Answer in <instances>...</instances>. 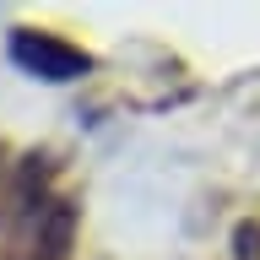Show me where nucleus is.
<instances>
[{"label": "nucleus", "instance_id": "1", "mask_svg": "<svg viewBox=\"0 0 260 260\" xmlns=\"http://www.w3.org/2000/svg\"><path fill=\"white\" fill-rule=\"evenodd\" d=\"M6 260H65L76 244L81 206L60 190L54 157H22L6 184Z\"/></svg>", "mask_w": 260, "mask_h": 260}, {"label": "nucleus", "instance_id": "2", "mask_svg": "<svg viewBox=\"0 0 260 260\" xmlns=\"http://www.w3.org/2000/svg\"><path fill=\"white\" fill-rule=\"evenodd\" d=\"M11 54L27 65V71H38L44 81H71V76H81V71L92 65L76 44H65L54 32H27V27L11 38Z\"/></svg>", "mask_w": 260, "mask_h": 260}, {"label": "nucleus", "instance_id": "3", "mask_svg": "<svg viewBox=\"0 0 260 260\" xmlns=\"http://www.w3.org/2000/svg\"><path fill=\"white\" fill-rule=\"evenodd\" d=\"M233 260H260V217H244L233 228Z\"/></svg>", "mask_w": 260, "mask_h": 260}, {"label": "nucleus", "instance_id": "4", "mask_svg": "<svg viewBox=\"0 0 260 260\" xmlns=\"http://www.w3.org/2000/svg\"><path fill=\"white\" fill-rule=\"evenodd\" d=\"M0 157H6V146H0ZM6 184H11V168L0 162V201H6Z\"/></svg>", "mask_w": 260, "mask_h": 260}]
</instances>
